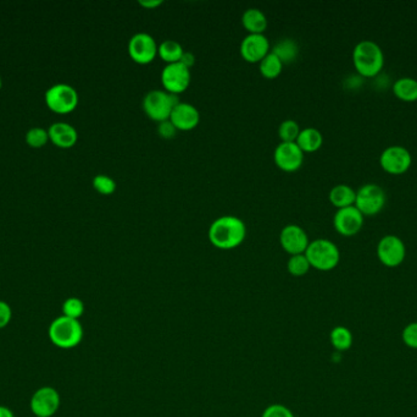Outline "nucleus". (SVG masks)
<instances>
[{"instance_id":"obj_34","label":"nucleus","mask_w":417,"mask_h":417,"mask_svg":"<svg viewBox=\"0 0 417 417\" xmlns=\"http://www.w3.org/2000/svg\"><path fill=\"white\" fill-rule=\"evenodd\" d=\"M13 320V309L6 301L0 300V329L9 326Z\"/></svg>"},{"instance_id":"obj_25","label":"nucleus","mask_w":417,"mask_h":417,"mask_svg":"<svg viewBox=\"0 0 417 417\" xmlns=\"http://www.w3.org/2000/svg\"><path fill=\"white\" fill-rule=\"evenodd\" d=\"M330 340L337 352H347L353 345V334L345 327H335L330 334Z\"/></svg>"},{"instance_id":"obj_17","label":"nucleus","mask_w":417,"mask_h":417,"mask_svg":"<svg viewBox=\"0 0 417 417\" xmlns=\"http://www.w3.org/2000/svg\"><path fill=\"white\" fill-rule=\"evenodd\" d=\"M170 122H173L177 131L193 130L200 122V113L193 105L178 102L170 115Z\"/></svg>"},{"instance_id":"obj_30","label":"nucleus","mask_w":417,"mask_h":417,"mask_svg":"<svg viewBox=\"0 0 417 417\" xmlns=\"http://www.w3.org/2000/svg\"><path fill=\"white\" fill-rule=\"evenodd\" d=\"M93 187L102 195H112L117 190V183L112 176L99 174L93 179Z\"/></svg>"},{"instance_id":"obj_3","label":"nucleus","mask_w":417,"mask_h":417,"mask_svg":"<svg viewBox=\"0 0 417 417\" xmlns=\"http://www.w3.org/2000/svg\"><path fill=\"white\" fill-rule=\"evenodd\" d=\"M83 327L80 320L59 316L54 318L48 328V337L56 348L70 350L76 348L83 339Z\"/></svg>"},{"instance_id":"obj_28","label":"nucleus","mask_w":417,"mask_h":417,"mask_svg":"<svg viewBox=\"0 0 417 417\" xmlns=\"http://www.w3.org/2000/svg\"><path fill=\"white\" fill-rule=\"evenodd\" d=\"M300 127L296 120L286 119L278 127V136L281 142H297L298 136L300 134Z\"/></svg>"},{"instance_id":"obj_32","label":"nucleus","mask_w":417,"mask_h":417,"mask_svg":"<svg viewBox=\"0 0 417 417\" xmlns=\"http://www.w3.org/2000/svg\"><path fill=\"white\" fill-rule=\"evenodd\" d=\"M401 338L408 348L417 350V322H413L405 327Z\"/></svg>"},{"instance_id":"obj_10","label":"nucleus","mask_w":417,"mask_h":417,"mask_svg":"<svg viewBox=\"0 0 417 417\" xmlns=\"http://www.w3.org/2000/svg\"><path fill=\"white\" fill-rule=\"evenodd\" d=\"M413 163V156L408 148L400 144H393L383 149L379 156V164L389 174H404Z\"/></svg>"},{"instance_id":"obj_16","label":"nucleus","mask_w":417,"mask_h":417,"mask_svg":"<svg viewBox=\"0 0 417 417\" xmlns=\"http://www.w3.org/2000/svg\"><path fill=\"white\" fill-rule=\"evenodd\" d=\"M271 52L270 42L265 35L245 36L241 43V56L245 61L255 64L260 63Z\"/></svg>"},{"instance_id":"obj_29","label":"nucleus","mask_w":417,"mask_h":417,"mask_svg":"<svg viewBox=\"0 0 417 417\" xmlns=\"http://www.w3.org/2000/svg\"><path fill=\"white\" fill-rule=\"evenodd\" d=\"M61 311H63V316L73 318V320H80L85 313V304L81 299L72 296L63 302Z\"/></svg>"},{"instance_id":"obj_2","label":"nucleus","mask_w":417,"mask_h":417,"mask_svg":"<svg viewBox=\"0 0 417 417\" xmlns=\"http://www.w3.org/2000/svg\"><path fill=\"white\" fill-rule=\"evenodd\" d=\"M353 64L362 78H376L384 66L383 49L372 39H362L354 47Z\"/></svg>"},{"instance_id":"obj_33","label":"nucleus","mask_w":417,"mask_h":417,"mask_svg":"<svg viewBox=\"0 0 417 417\" xmlns=\"http://www.w3.org/2000/svg\"><path fill=\"white\" fill-rule=\"evenodd\" d=\"M261 417H296L287 406L282 404H272L265 408Z\"/></svg>"},{"instance_id":"obj_8","label":"nucleus","mask_w":417,"mask_h":417,"mask_svg":"<svg viewBox=\"0 0 417 417\" xmlns=\"http://www.w3.org/2000/svg\"><path fill=\"white\" fill-rule=\"evenodd\" d=\"M377 257L379 262L389 268H396L404 262L406 246L398 235H384L377 243Z\"/></svg>"},{"instance_id":"obj_20","label":"nucleus","mask_w":417,"mask_h":417,"mask_svg":"<svg viewBox=\"0 0 417 417\" xmlns=\"http://www.w3.org/2000/svg\"><path fill=\"white\" fill-rule=\"evenodd\" d=\"M323 144V136L321 131L316 127L301 129L298 136L297 144L304 153H314L318 151Z\"/></svg>"},{"instance_id":"obj_39","label":"nucleus","mask_w":417,"mask_h":417,"mask_svg":"<svg viewBox=\"0 0 417 417\" xmlns=\"http://www.w3.org/2000/svg\"><path fill=\"white\" fill-rule=\"evenodd\" d=\"M0 88H1V78H0Z\"/></svg>"},{"instance_id":"obj_15","label":"nucleus","mask_w":417,"mask_h":417,"mask_svg":"<svg viewBox=\"0 0 417 417\" xmlns=\"http://www.w3.org/2000/svg\"><path fill=\"white\" fill-rule=\"evenodd\" d=\"M280 243L284 251L293 256L305 253L310 240L306 231L300 226L288 224L281 231Z\"/></svg>"},{"instance_id":"obj_24","label":"nucleus","mask_w":417,"mask_h":417,"mask_svg":"<svg viewBox=\"0 0 417 417\" xmlns=\"http://www.w3.org/2000/svg\"><path fill=\"white\" fill-rule=\"evenodd\" d=\"M183 53L185 49L182 47V44L175 39H165L159 44V48H158V56L166 63V65L180 63Z\"/></svg>"},{"instance_id":"obj_9","label":"nucleus","mask_w":417,"mask_h":417,"mask_svg":"<svg viewBox=\"0 0 417 417\" xmlns=\"http://www.w3.org/2000/svg\"><path fill=\"white\" fill-rule=\"evenodd\" d=\"M60 404L59 391L50 386L38 388L31 396V411L36 417L54 416L60 408Z\"/></svg>"},{"instance_id":"obj_7","label":"nucleus","mask_w":417,"mask_h":417,"mask_svg":"<svg viewBox=\"0 0 417 417\" xmlns=\"http://www.w3.org/2000/svg\"><path fill=\"white\" fill-rule=\"evenodd\" d=\"M45 102L53 112L67 114L73 112L78 105V93L72 86L66 83H58L48 90Z\"/></svg>"},{"instance_id":"obj_18","label":"nucleus","mask_w":417,"mask_h":417,"mask_svg":"<svg viewBox=\"0 0 417 417\" xmlns=\"http://www.w3.org/2000/svg\"><path fill=\"white\" fill-rule=\"evenodd\" d=\"M53 144L60 148H71L76 144L78 134L76 129L67 122H55L48 130Z\"/></svg>"},{"instance_id":"obj_11","label":"nucleus","mask_w":417,"mask_h":417,"mask_svg":"<svg viewBox=\"0 0 417 417\" xmlns=\"http://www.w3.org/2000/svg\"><path fill=\"white\" fill-rule=\"evenodd\" d=\"M158 48L159 46L154 37L146 32H138L132 36L127 47L131 59L141 65H146L154 61L158 56Z\"/></svg>"},{"instance_id":"obj_22","label":"nucleus","mask_w":417,"mask_h":417,"mask_svg":"<svg viewBox=\"0 0 417 417\" xmlns=\"http://www.w3.org/2000/svg\"><path fill=\"white\" fill-rule=\"evenodd\" d=\"M393 93L396 98L404 102H416L417 100V80L410 76H403L394 81L391 86Z\"/></svg>"},{"instance_id":"obj_38","label":"nucleus","mask_w":417,"mask_h":417,"mask_svg":"<svg viewBox=\"0 0 417 417\" xmlns=\"http://www.w3.org/2000/svg\"><path fill=\"white\" fill-rule=\"evenodd\" d=\"M0 417H15L13 410L5 406V405H0Z\"/></svg>"},{"instance_id":"obj_14","label":"nucleus","mask_w":417,"mask_h":417,"mask_svg":"<svg viewBox=\"0 0 417 417\" xmlns=\"http://www.w3.org/2000/svg\"><path fill=\"white\" fill-rule=\"evenodd\" d=\"M304 154L305 153L301 151L297 142H281L275 148L274 161L281 170L293 173L300 169L304 163Z\"/></svg>"},{"instance_id":"obj_26","label":"nucleus","mask_w":417,"mask_h":417,"mask_svg":"<svg viewBox=\"0 0 417 417\" xmlns=\"http://www.w3.org/2000/svg\"><path fill=\"white\" fill-rule=\"evenodd\" d=\"M283 63L280 60V58L275 56L274 53L270 52L266 57L264 58L263 60L259 63V69L260 73L265 78H278L282 70H283Z\"/></svg>"},{"instance_id":"obj_37","label":"nucleus","mask_w":417,"mask_h":417,"mask_svg":"<svg viewBox=\"0 0 417 417\" xmlns=\"http://www.w3.org/2000/svg\"><path fill=\"white\" fill-rule=\"evenodd\" d=\"M138 4L146 9H155L163 4V0H139Z\"/></svg>"},{"instance_id":"obj_6","label":"nucleus","mask_w":417,"mask_h":417,"mask_svg":"<svg viewBox=\"0 0 417 417\" xmlns=\"http://www.w3.org/2000/svg\"><path fill=\"white\" fill-rule=\"evenodd\" d=\"M386 201L387 195L383 187L379 184L369 183L357 190L354 206L364 216H376L384 208Z\"/></svg>"},{"instance_id":"obj_36","label":"nucleus","mask_w":417,"mask_h":417,"mask_svg":"<svg viewBox=\"0 0 417 417\" xmlns=\"http://www.w3.org/2000/svg\"><path fill=\"white\" fill-rule=\"evenodd\" d=\"M183 65L187 66L188 69H190L192 66L195 64V57H194V54L192 52H185L183 53V56H182L181 61Z\"/></svg>"},{"instance_id":"obj_12","label":"nucleus","mask_w":417,"mask_h":417,"mask_svg":"<svg viewBox=\"0 0 417 417\" xmlns=\"http://www.w3.org/2000/svg\"><path fill=\"white\" fill-rule=\"evenodd\" d=\"M190 69L183 65L182 63L168 64L161 71V83H163L165 91L171 95H181L190 88Z\"/></svg>"},{"instance_id":"obj_21","label":"nucleus","mask_w":417,"mask_h":417,"mask_svg":"<svg viewBox=\"0 0 417 417\" xmlns=\"http://www.w3.org/2000/svg\"><path fill=\"white\" fill-rule=\"evenodd\" d=\"M328 199L337 209L345 208L355 204L357 191L347 184H338L336 186L332 187Z\"/></svg>"},{"instance_id":"obj_5","label":"nucleus","mask_w":417,"mask_h":417,"mask_svg":"<svg viewBox=\"0 0 417 417\" xmlns=\"http://www.w3.org/2000/svg\"><path fill=\"white\" fill-rule=\"evenodd\" d=\"M178 102L180 100L177 96L168 93L165 90H153L148 92L144 97L143 109L151 120L159 124L170 119V115Z\"/></svg>"},{"instance_id":"obj_23","label":"nucleus","mask_w":417,"mask_h":417,"mask_svg":"<svg viewBox=\"0 0 417 417\" xmlns=\"http://www.w3.org/2000/svg\"><path fill=\"white\" fill-rule=\"evenodd\" d=\"M271 52L280 58L283 65L292 64L293 61L297 60L298 56H299V46L294 39H281L280 42H277L272 47Z\"/></svg>"},{"instance_id":"obj_35","label":"nucleus","mask_w":417,"mask_h":417,"mask_svg":"<svg viewBox=\"0 0 417 417\" xmlns=\"http://www.w3.org/2000/svg\"><path fill=\"white\" fill-rule=\"evenodd\" d=\"M158 134L163 139H173L176 136L177 129L173 122H170V119H168V120H165V122H159V125H158Z\"/></svg>"},{"instance_id":"obj_31","label":"nucleus","mask_w":417,"mask_h":417,"mask_svg":"<svg viewBox=\"0 0 417 417\" xmlns=\"http://www.w3.org/2000/svg\"><path fill=\"white\" fill-rule=\"evenodd\" d=\"M49 139V134L42 127H33L26 134V142L33 148L43 147Z\"/></svg>"},{"instance_id":"obj_1","label":"nucleus","mask_w":417,"mask_h":417,"mask_svg":"<svg viewBox=\"0 0 417 417\" xmlns=\"http://www.w3.org/2000/svg\"><path fill=\"white\" fill-rule=\"evenodd\" d=\"M209 240L219 250H233L241 246L247 238V226L236 216H222L209 226Z\"/></svg>"},{"instance_id":"obj_13","label":"nucleus","mask_w":417,"mask_h":417,"mask_svg":"<svg viewBox=\"0 0 417 417\" xmlns=\"http://www.w3.org/2000/svg\"><path fill=\"white\" fill-rule=\"evenodd\" d=\"M365 222V216L355 207L349 206L337 209L333 217V226L343 236H354L362 231Z\"/></svg>"},{"instance_id":"obj_27","label":"nucleus","mask_w":417,"mask_h":417,"mask_svg":"<svg viewBox=\"0 0 417 417\" xmlns=\"http://www.w3.org/2000/svg\"><path fill=\"white\" fill-rule=\"evenodd\" d=\"M310 268L311 265H310L309 260L306 258L305 253L293 255L289 257L287 270L293 277H304L305 274L309 273Z\"/></svg>"},{"instance_id":"obj_19","label":"nucleus","mask_w":417,"mask_h":417,"mask_svg":"<svg viewBox=\"0 0 417 417\" xmlns=\"http://www.w3.org/2000/svg\"><path fill=\"white\" fill-rule=\"evenodd\" d=\"M242 23L250 35H264L266 31L267 25H269V21H267L266 15L264 14L263 10L258 9V8H249L243 13Z\"/></svg>"},{"instance_id":"obj_4","label":"nucleus","mask_w":417,"mask_h":417,"mask_svg":"<svg viewBox=\"0 0 417 417\" xmlns=\"http://www.w3.org/2000/svg\"><path fill=\"white\" fill-rule=\"evenodd\" d=\"M305 256L311 268L330 272L340 265V251L336 243L328 239H316L310 241Z\"/></svg>"}]
</instances>
